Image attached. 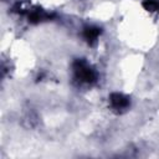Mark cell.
Listing matches in <instances>:
<instances>
[{"label":"cell","instance_id":"cell-3","mask_svg":"<svg viewBox=\"0 0 159 159\" xmlns=\"http://www.w3.org/2000/svg\"><path fill=\"white\" fill-rule=\"evenodd\" d=\"M99 34H101V29H99V27H96V26H87V27H84V30H83V37H84L89 43L94 42V41L98 39Z\"/></svg>","mask_w":159,"mask_h":159},{"label":"cell","instance_id":"cell-4","mask_svg":"<svg viewBox=\"0 0 159 159\" xmlns=\"http://www.w3.org/2000/svg\"><path fill=\"white\" fill-rule=\"evenodd\" d=\"M143 5H144L145 10H148V11H158L159 10V2L157 0H147Z\"/></svg>","mask_w":159,"mask_h":159},{"label":"cell","instance_id":"cell-2","mask_svg":"<svg viewBox=\"0 0 159 159\" xmlns=\"http://www.w3.org/2000/svg\"><path fill=\"white\" fill-rule=\"evenodd\" d=\"M109 102H111V106L118 111L127 108L129 104V99L125 96H123L122 93H112L109 97Z\"/></svg>","mask_w":159,"mask_h":159},{"label":"cell","instance_id":"cell-1","mask_svg":"<svg viewBox=\"0 0 159 159\" xmlns=\"http://www.w3.org/2000/svg\"><path fill=\"white\" fill-rule=\"evenodd\" d=\"M73 70H75V75H76V78L81 82H84V83H92L96 81L97 78V75L94 72V70L83 60H78L75 66H73Z\"/></svg>","mask_w":159,"mask_h":159}]
</instances>
